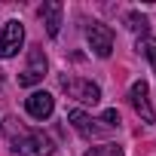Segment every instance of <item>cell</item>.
I'll list each match as a JSON object with an SVG mask.
<instances>
[{"instance_id":"2","label":"cell","mask_w":156,"mask_h":156,"mask_svg":"<svg viewBox=\"0 0 156 156\" xmlns=\"http://www.w3.org/2000/svg\"><path fill=\"white\" fill-rule=\"evenodd\" d=\"M61 89L76 98V101H83V104H98L101 101V89L92 83V80H80V76H61Z\"/></svg>"},{"instance_id":"5","label":"cell","mask_w":156,"mask_h":156,"mask_svg":"<svg viewBox=\"0 0 156 156\" xmlns=\"http://www.w3.org/2000/svg\"><path fill=\"white\" fill-rule=\"evenodd\" d=\"M86 40H89V46H92V52L98 58H107L113 52V31L107 25H101V22H92L86 28Z\"/></svg>"},{"instance_id":"8","label":"cell","mask_w":156,"mask_h":156,"mask_svg":"<svg viewBox=\"0 0 156 156\" xmlns=\"http://www.w3.org/2000/svg\"><path fill=\"white\" fill-rule=\"evenodd\" d=\"M25 110L34 116V119H49L52 110H55V98L49 92H31L25 98Z\"/></svg>"},{"instance_id":"1","label":"cell","mask_w":156,"mask_h":156,"mask_svg":"<svg viewBox=\"0 0 156 156\" xmlns=\"http://www.w3.org/2000/svg\"><path fill=\"white\" fill-rule=\"evenodd\" d=\"M6 135H9V144L19 156H52L55 153V144L49 135H43L40 129H25L16 116L6 119Z\"/></svg>"},{"instance_id":"9","label":"cell","mask_w":156,"mask_h":156,"mask_svg":"<svg viewBox=\"0 0 156 156\" xmlns=\"http://www.w3.org/2000/svg\"><path fill=\"white\" fill-rule=\"evenodd\" d=\"M61 12H64V6L58 3V0H46V3L40 6V19H43L49 37H58V31H61Z\"/></svg>"},{"instance_id":"12","label":"cell","mask_w":156,"mask_h":156,"mask_svg":"<svg viewBox=\"0 0 156 156\" xmlns=\"http://www.w3.org/2000/svg\"><path fill=\"white\" fill-rule=\"evenodd\" d=\"M86 156H126V153H122V147H116V144H101V147H89Z\"/></svg>"},{"instance_id":"6","label":"cell","mask_w":156,"mask_h":156,"mask_svg":"<svg viewBox=\"0 0 156 156\" xmlns=\"http://www.w3.org/2000/svg\"><path fill=\"white\" fill-rule=\"evenodd\" d=\"M67 119H70V126L80 132L83 138H101V135L113 132L110 126H104V119H92V116H89V113H83V110H70V113H67Z\"/></svg>"},{"instance_id":"11","label":"cell","mask_w":156,"mask_h":156,"mask_svg":"<svg viewBox=\"0 0 156 156\" xmlns=\"http://www.w3.org/2000/svg\"><path fill=\"white\" fill-rule=\"evenodd\" d=\"M138 52L147 55L150 64H153V70H156V37H141L138 40Z\"/></svg>"},{"instance_id":"7","label":"cell","mask_w":156,"mask_h":156,"mask_svg":"<svg viewBox=\"0 0 156 156\" xmlns=\"http://www.w3.org/2000/svg\"><path fill=\"white\" fill-rule=\"evenodd\" d=\"M129 101H132V107L138 110V116H141L144 122H153V119H156V113H153V107H150V86H147L144 80L132 83V89H129Z\"/></svg>"},{"instance_id":"10","label":"cell","mask_w":156,"mask_h":156,"mask_svg":"<svg viewBox=\"0 0 156 156\" xmlns=\"http://www.w3.org/2000/svg\"><path fill=\"white\" fill-rule=\"evenodd\" d=\"M126 28L135 31V34H147V31H150V22H147V16H141V12H129V16H126Z\"/></svg>"},{"instance_id":"4","label":"cell","mask_w":156,"mask_h":156,"mask_svg":"<svg viewBox=\"0 0 156 156\" xmlns=\"http://www.w3.org/2000/svg\"><path fill=\"white\" fill-rule=\"evenodd\" d=\"M22 43H25V28H22L19 19H9V22L3 25V34H0V58L19 55Z\"/></svg>"},{"instance_id":"3","label":"cell","mask_w":156,"mask_h":156,"mask_svg":"<svg viewBox=\"0 0 156 156\" xmlns=\"http://www.w3.org/2000/svg\"><path fill=\"white\" fill-rule=\"evenodd\" d=\"M49 70V61H46V52L40 46H31L28 52V67L19 73V86H37Z\"/></svg>"}]
</instances>
